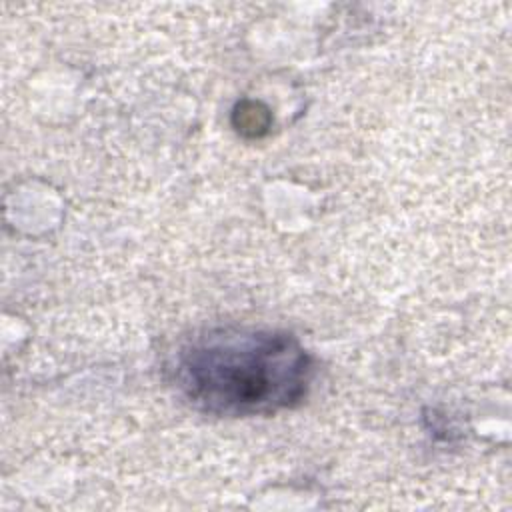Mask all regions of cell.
Masks as SVG:
<instances>
[{
	"label": "cell",
	"mask_w": 512,
	"mask_h": 512,
	"mask_svg": "<svg viewBox=\"0 0 512 512\" xmlns=\"http://www.w3.org/2000/svg\"><path fill=\"white\" fill-rule=\"evenodd\" d=\"M312 378L300 342L276 330L218 328L188 342L176 382L198 408L218 416L270 414L298 404Z\"/></svg>",
	"instance_id": "1"
}]
</instances>
